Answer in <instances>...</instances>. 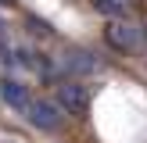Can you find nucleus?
<instances>
[{
  "instance_id": "1",
  "label": "nucleus",
  "mask_w": 147,
  "mask_h": 143,
  "mask_svg": "<svg viewBox=\"0 0 147 143\" xmlns=\"http://www.w3.org/2000/svg\"><path fill=\"white\" fill-rule=\"evenodd\" d=\"M104 39L111 43L115 50H122V54H133V50L140 47V29H136L133 21H108Z\"/></svg>"
},
{
  "instance_id": "2",
  "label": "nucleus",
  "mask_w": 147,
  "mask_h": 143,
  "mask_svg": "<svg viewBox=\"0 0 147 143\" xmlns=\"http://www.w3.org/2000/svg\"><path fill=\"white\" fill-rule=\"evenodd\" d=\"M25 114L43 132H57V129H61V111H57V104H50V100H32V104L25 107Z\"/></svg>"
},
{
  "instance_id": "3",
  "label": "nucleus",
  "mask_w": 147,
  "mask_h": 143,
  "mask_svg": "<svg viewBox=\"0 0 147 143\" xmlns=\"http://www.w3.org/2000/svg\"><path fill=\"white\" fill-rule=\"evenodd\" d=\"M57 107H65L68 114H86V107H90V90H86L83 82L57 86Z\"/></svg>"
},
{
  "instance_id": "4",
  "label": "nucleus",
  "mask_w": 147,
  "mask_h": 143,
  "mask_svg": "<svg viewBox=\"0 0 147 143\" xmlns=\"http://www.w3.org/2000/svg\"><path fill=\"white\" fill-rule=\"evenodd\" d=\"M0 97H4V104H11L14 111H25V107L32 104L29 90L22 82H14V79H0Z\"/></svg>"
},
{
  "instance_id": "5",
  "label": "nucleus",
  "mask_w": 147,
  "mask_h": 143,
  "mask_svg": "<svg viewBox=\"0 0 147 143\" xmlns=\"http://www.w3.org/2000/svg\"><path fill=\"white\" fill-rule=\"evenodd\" d=\"M65 64H68L72 72H93V68H97V61H93L86 50H72V54H65Z\"/></svg>"
},
{
  "instance_id": "6",
  "label": "nucleus",
  "mask_w": 147,
  "mask_h": 143,
  "mask_svg": "<svg viewBox=\"0 0 147 143\" xmlns=\"http://www.w3.org/2000/svg\"><path fill=\"white\" fill-rule=\"evenodd\" d=\"M93 7L104 11V14H122L126 11V4H119V0H93Z\"/></svg>"
},
{
  "instance_id": "7",
  "label": "nucleus",
  "mask_w": 147,
  "mask_h": 143,
  "mask_svg": "<svg viewBox=\"0 0 147 143\" xmlns=\"http://www.w3.org/2000/svg\"><path fill=\"white\" fill-rule=\"evenodd\" d=\"M0 4H11V0H0Z\"/></svg>"
},
{
  "instance_id": "8",
  "label": "nucleus",
  "mask_w": 147,
  "mask_h": 143,
  "mask_svg": "<svg viewBox=\"0 0 147 143\" xmlns=\"http://www.w3.org/2000/svg\"><path fill=\"white\" fill-rule=\"evenodd\" d=\"M119 4H129V0H119Z\"/></svg>"
}]
</instances>
